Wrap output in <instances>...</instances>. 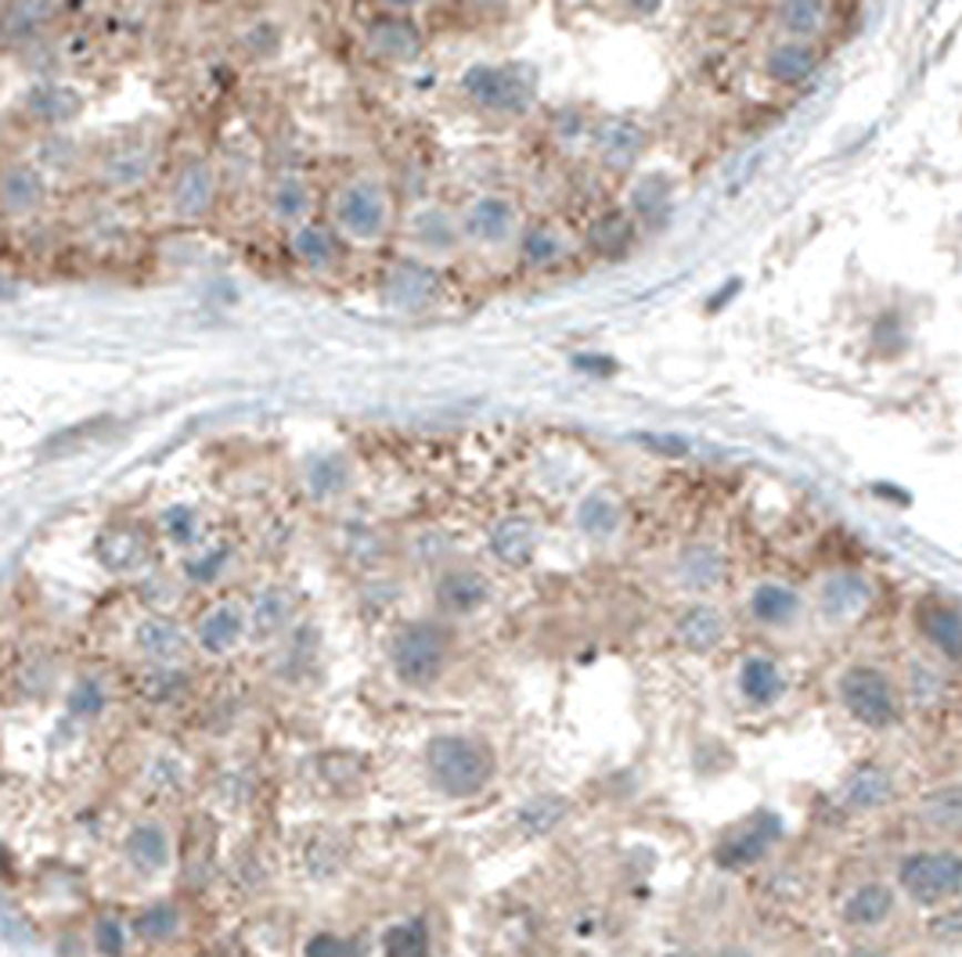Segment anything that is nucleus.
Returning a JSON list of instances; mask_svg holds the SVG:
<instances>
[{
    "mask_svg": "<svg viewBox=\"0 0 962 957\" xmlns=\"http://www.w3.org/2000/svg\"><path fill=\"white\" fill-rule=\"evenodd\" d=\"M837 699L847 709V717L858 720L861 728L887 731L894 728L904 713L901 688L894 685L883 666L876 662H854L837 677Z\"/></svg>",
    "mask_w": 962,
    "mask_h": 957,
    "instance_id": "1",
    "label": "nucleus"
},
{
    "mask_svg": "<svg viewBox=\"0 0 962 957\" xmlns=\"http://www.w3.org/2000/svg\"><path fill=\"white\" fill-rule=\"evenodd\" d=\"M429 763V778L443 795H454V800H465V795H477L487 789V781L494 774V757L491 749L477 738L465 734H440L429 742L426 752Z\"/></svg>",
    "mask_w": 962,
    "mask_h": 957,
    "instance_id": "2",
    "label": "nucleus"
},
{
    "mask_svg": "<svg viewBox=\"0 0 962 957\" xmlns=\"http://www.w3.org/2000/svg\"><path fill=\"white\" fill-rule=\"evenodd\" d=\"M462 94L477 105L480 112L491 115H523L530 112L538 97V76L530 65L520 62H477L462 72Z\"/></svg>",
    "mask_w": 962,
    "mask_h": 957,
    "instance_id": "3",
    "label": "nucleus"
},
{
    "mask_svg": "<svg viewBox=\"0 0 962 957\" xmlns=\"http://www.w3.org/2000/svg\"><path fill=\"white\" fill-rule=\"evenodd\" d=\"M898 889L919 907H948L962 896V853L948 846L912 850L898 861Z\"/></svg>",
    "mask_w": 962,
    "mask_h": 957,
    "instance_id": "4",
    "label": "nucleus"
},
{
    "mask_svg": "<svg viewBox=\"0 0 962 957\" xmlns=\"http://www.w3.org/2000/svg\"><path fill=\"white\" fill-rule=\"evenodd\" d=\"M393 220L390 192L376 177H354L336 187L332 195V227L347 241L371 245L386 238Z\"/></svg>",
    "mask_w": 962,
    "mask_h": 957,
    "instance_id": "5",
    "label": "nucleus"
},
{
    "mask_svg": "<svg viewBox=\"0 0 962 957\" xmlns=\"http://www.w3.org/2000/svg\"><path fill=\"white\" fill-rule=\"evenodd\" d=\"M779 838H782V817L771 814V810H757V814L743 817L722 835V843L714 850V861L722 872H746V867L765 861Z\"/></svg>",
    "mask_w": 962,
    "mask_h": 957,
    "instance_id": "6",
    "label": "nucleus"
},
{
    "mask_svg": "<svg viewBox=\"0 0 962 957\" xmlns=\"http://www.w3.org/2000/svg\"><path fill=\"white\" fill-rule=\"evenodd\" d=\"M440 296V270L422 256H400L382 278V299L393 313H426Z\"/></svg>",
    "mask_w": 962,
    "mask_h": 957,
    "instance_id": "7",
    "label": "nucleus"
},
{
    "mask_svg": "<svg viewBox=\"0 0 962 957\" xmlns=\"http://www.w3.org/2000/svg\"><path fill=\"white\" fill-rule=\"evenodd\" d=\"M217 192H221V181H217L213 163L203 155H192V158H184L174 173V181H170L166 206L177 220L198 224L213 213V206H217Z\"/></svg>",
    "mask_w": 962,
    "mask_h": 957,
    "instance_id": "8",
    "label": "nucleus"
},
{
    "mask_svg": "<svg viewBox=\"0 0 962 957\" xmlns=\"http://www.w3.org/2000/svg\"><path fill=\"white\" fill-rule=\"evenodd\" d=\"M443 656H448V634L433 622H411L400 630L393 645V666L400 680L422 688L443 670Z\"/></svg>",
    "mask_w": 962,
    "mask_h": 957,
    "instance_id": "9",
    "label": "nucleus"
},
{
    "mask_svg": "<svg viewBox=\"0 0 962 957\" xmlns=\"http://www.w3.org/2000/svg\"><path fill=\"white\" fill-rule=\"evenodd\" d=\"M520 213H515V202L509 195L487 192L472 198L462 213V238L480 245V249H501V245L520 238Z\"/></svg>",
    "mask_w": 962,
    "mask_h": 957,
    "instance_id": "10",
    "label": "nucleus"
},
{
    "mask_svg": "<svg viewBox=\"0 0 962 957\" xmlns=\"http://www.w3.org/2000/svg\"><path fill=\"white\" fill-rule=\"evenodd\" d=\"M365 51L386 65H411L422 58L426 37L405 11L376 14V19H368L365 25Z\"/></svg>",
    "mask_w": 962,
    "mask_h": 957,
    "instance_id": "11",
    "label": "nucleus"
},
{
    "mask_svg": "<svg viewBox=\"0 0 962 957\" xmlns=\"http://www.w3.org/2000/svg\"><path fill=\"white\" fill-rule=\"evenodd\" d=\"M48 206V173L30 158H11L0 166V216L33 220Z\"/></svg>",
    "mask_w": 962,
    "mask_h": 957,
    "instance_id": "12",
    "label": "nucleus"
},
{
    "mask_svg": "<svg viewBox=\"0 0 962 957\" xmlns=\"http://www.w3.org/2000/svg\"><path fill=\"white\" fill-rule=\"evenodd\" d=\"M872 605V584L869 576L854 569H837L822 576V584L815 587V613L832 627H847L854 622L866 608Z\"/></svg>",
    "mask_w": 962,
    "mask_h": 957,
    "instance_id": "13",
    "label": "nucleus"
},
{
    "mask_svg": "<svg viewBox=\"0 0 962 957\" xmlns=\"http://www.w3.org/2000/svg\"><path fill=\"white\" fill-rule=\"evenodd\" d=\"M155 169V144L145 137H134V141H116L109 144L105 155L98 158V181L109 192H134L141 187Z\"/></svg>",
    "mask_w": 962,
    "mask_h": 957,
    "instance_id": "14",
    "label": "nucleus"
},
{
    "mask_svg": "<svg viewBox=\"0 0 962 957\" xmlns=\"http://www.w3.org/2000/svg\"><path fill=\"white\" fill-rule=\"evenodd\" d=\"M83 109H88V97H83L73 83L37 80L25 86V94H22V112L30 115L33 123L51 126V130L73 126L83 115Z\"/></svg>",
    "mask_w": 962,
    "mask_h": 957,
    "instance_id": "15",
    "label": "nucleus"
},
{
    "mask_svg": "<svg viewBox=\"0 0 962 957\" xmlns=\"http://www.w3.org/2000/svg\"><path fill=\"white\" fill-rule=\"evenodd\" d=\"M915 630L938 656L962 670V613L941 598H923L915 605Z\"/></svg>",
    "mask_w": 962,
    "mask_h": 957,
    "instance_id": "16",
    "label": "nucleus"
},
{
    "mask_svg": "<svg viewBox=\"0 0 962 957\" xmlns=\"http://www.w3.org/2000/svg\"><path fill=\"white\" fill-rule=\"evenodd\" d=\"M408 235L415 241L422 259H440V256H454L462 249V216H454L443 206H422L411 213L408 220Z\"/></svg>",
    "mask_w": 962,
    "mask_h": 957,
    "instance_id": "17",
    "label": "nucleus"
},
{
    "mask_svg": "<svg viewBox=\"0 0 962 957\" xmlns=\"http://www.w3.org/2000/svg\"><path fill=\"white\" fill-rule=\"evenodd\" d=\"M592 144H595V155L602 158V166L613 169V173H627L635 169V163L645 152V130L635 120H598L592 130Z\"/></svg>",
    "mask_w": 962,
    "mask_h": 957,
    "instance_id": "18",
    "label": "nucleus"
},
{
    "mask_svg": "<svg viewBox=\"0 0 962 957\" xmlns=\"http://www.w3.org/2000/svg\"><path fill=\"white\" fill-rule=\"evenodd\" d=\"M342 241H347V238H342L332 224L314 220V216L289 230V253H293V259H296L299 267L314 270V274H328L332 267H339Z\"/></svg>",
    "mask_w": 962,
    "mask_h": 957,
    "instance_id": "19",
    "label": "nucleus"
},
{
    "mask_svg": "<svg viewBox=\"0 0 962 957\" xmlns=\"http://www.w3.org/2000/svg\"><path fill=\"white\" fill-rule=\"evenodd\" d=\"M894 774L883 763H858L840 785V806L854 814H876L894 800Z\"/></svg>",
    "mask_w": 962,
    "mask_h": 957,
    "instance_id": "20",
    "label": "nucleus"
},
{
    "mask_svg": "<svg viewBox=\"0 0 962 957\" xmlns=\"http://www.w3.org/2000/svg\"><path fill=\"white\" fill-rule=\"evenodd\" d=\"M728 634V622L722 616V608L710 601H693L685 605L678 619H674V637L685 651H696V656H710L714 648H722Z\"/></svg>",
    "mask_w": 962,
    "mask_h": 957,
    "instance_id": "21",
    "label": "nucleus"
},
{
    "mask_svg": "<svg viewBox=\"0 0 962 957\" xmlns=\"http://www.w3.org/2000/svg\"><path fill=\"white\" fill-rule=\"evenodd\" d=\"M894 907H898V893L890 889L887 882H861V886H854L843 896L840 918L843 925H851V929L869 933L887 925L890 915H894Z\"/></svg>",
    "mask_w": 962,
    "mask_h": 957,
    "instance_id": "22",
    "label": "nucleus"
},
{
    "mask_svg": "<svg viewBox=\"0 0 962 957\" xmlns=\"http://www.w3.org/2000/svg\"><path fill=\"white\" fill-rule=\"evenodd\" d=\"M59 0H4L0 8V37L8 43H37L54 25Z\"/></svg>",
    "mask_w": 962,
    "mask_h": 957,
    "instance_id": "23",
    "label": "nucleus"
},
{
    "mask_svg": "<svg viewBox=\"0 0 962 957\" xmlns=\"http://www.w3.org/2000/svg\"><path fill=\"white\" fill-rule=\"evenodd\" d=\"M736 691L739 699L750 706V709H768L782 699L786 691V677L779 670V662L768 659V656H750L739 662V673H736Z\"/></svg>",
    "mask_w": 962,
    "mask_h": 957,
    "instance_id": "24",
    "label": "nucleus"
},
{
    "mask_svg": "<svg viewBox=\"0 0 962 957\" xmlns=\"http://www.w3.org/2000/svg\"><path fill=\"white\" fill-rule=\"evenodd\" d=\"M815 65H818V51L808 40H779L765 54V76L779 86L804 83L815 72Z\"/></svg>",
    "mask_w": 962,
    "mask_h": 957,
    "instance_id": "25",
    "label": "nucleus"
},
{
    "mask_svg": "<svg viewBox=\"0 0 962 957\" xmlns=\"http://www.w3.org/2000/svg\"><path fill=\"white\" fill-rule=\"evenodd\" d=\"M804 613V601L794 587L786 584H757L750 590V616L760 622V627H771V630H782V627H794Z\"/></svg>",
    "mask_w": 962,
    "mask_h": 957,
    "instance_id": "26",
    "label": "nucleus"
},
{
    "mask_svg": "<svg viewBox=\"0 0 962 957\" xmlns=\"http://www.w3.org/2000/svg\"><path fill=\"white\" fill-rule=\"evenodd\" d=\"M491 598V584L477 573V569H451L440 576L437 584V605L443 613H454V616H469Z\"/></svg>",
    "mask_w": 962,
    "mask_h": 957,
    "instance_id": "27",
    "label": "nucleus"
},
{
    "mask_svg": "<svg viewBox=\"0 0 962 957\" xmlns=\"http://www.w3.org/2000/svg\"><path fill=\"white\" fill-rule=\"evenodd\" d=\"M826 0H775V25L786 40H815L826 29Z\"/></svg>",
    "mask_w": 962,
    "mask_h": 957,
    "instance_id": "28",
    "label": "nucleus"
},
{
    "mask_svg": "<svg viewBox=\"0 0 962 957\" xmlns=\"http://www.w3.org/2000/svg\"><path fill=\"white\" fill-rule=\"evenodd\" d=\"M725 569H728L725 555H722V550L707 547V544L688 547L685 555L678 558V579H682V587L696 590V594H707V590H714V587H722Z\"/></svg>",
    "mask_w": 962,
    "mask_h": 957,
    "instance_id": "29",
    "label": "nucleus"
},
{
    "mask_svg": "<svg viewBox=\"0 0 962 957\" xmlns=\"http://www.w3.org/2000/svg\"><path fill=\"white\" fill-rule=\"evenodd\" d=\"M515 245H520V259L530 270H549V267L563 264V259H566V241L552 224L523 227L520 238H515Z\"/></svg>",
    "mask_w": 962,
    "mask_h": 957,
    "instance_id": "30",
    "label": "nucleus"
},
{
    "mask_svg": "<svg viewBox=\"0 0 962 957\" xmlns=\"http://www.w3.org/2000/svg\"><path fill=\"white\" fill-rule=\"evenodd\" d=\"M587 245L595 249L602 259H624L635 245V220L627 213H602L598 220L587 230Z\"/></svg>",
    "mask_w": 962,
    "mask_h": 957,
    "instance_id": "31",
    "label": "nucleus"
},
{
    "mask_svg": "<svg viewBox=\"0 0 962 957\" xmlns=\"http://www.w3.org/2000/svg\"><path fill=\"white\" fill-rule=\"evenodd\" d=\"M491 547H494V555L505 562V565H526L530 558H534V550H538V529H534V522H526V518H505V522H498L494 533H491Z\"/></svg>",
    "mask_w": 962,
    "mask_h": 957,
    "instance_id": "32",
    "label": "nucleus"
},
{
    "mask_svg": "<svg viewBox=\"0 0 962 957\" xmlns=\"http://www.w3.org/2000/svg\"><path fill=\"white\" fill-rule=\"evenodd\" d=\"M577 526L592 541H610L621 529V501L606 490H595L577 504Z\"/></svg>",
    "mask_w": 962,
    "mask_h": 957,
    "instance_id": "33",
    "label": "nucleus"
},
{
    "mask_svg": "<svg viewBox=\"0 0 962 957\" xmlns=\"http://www.w3.org/2000/svg\"><path fill=\"white\" fill-rule=\"evenodd\" d=\"M270 213H275V220L285 224V227H296L310 220V209H314V195L304 177H282L275 187H270Z\"/></svg>",
    "mask_w": 962,
    "mask_h": 957,
    "instance_id": "34",
    "label": "nucleus"
},
{
    "mask_svg": "<svg viewBox=\"0 0 962 957\" xmlns=\"http://www.w3.org/2000/svg\"><path fill=\"white\" fill-rule=\"evenodd\" d=\"M671 181L664 177V173H649V177H642L638 187L631 192V213H635V220L653 227V224H664L667 213H671Z\"/></svg>",
    "mask_w": 962,
    "mask_h": 957,
    "instance_id": "35",
    "label": "nucleus"
},
{
    "mask_svg": "<svg viewBox=\"0 0 962 957\" xmlns=\"http://www.w3.org/2000/svg\"><path fill=\"white\" fill-rule=\"evenodd\" d=\"M919 821L933 832H959L962 829V785H944L930 792L919 806Z\"/></svg>",
    "mask_w": 962,
    "mask_h": 957,
    "instance_id": "36",
    "label": "nucleus"
},
{
    "mask_svg": "<svg viewBox=\"0 0 962 957\" xmlns=\"http://www.w3.org/2000/svg\"><path fill=\"white\" fill-rule=\"evenodd\" d=\"M242 634V613L238 608H217V613H209L203 622H198V641H203L206 651H213V656H221V651H227Z\"/></svg>",
    "mask_w": 962,
    "mask_h": 957,
    "instance_id": "37",
    "label": "nucleus"
},
{
    "mask_svg": "<svg viewBox=\"0 0 962 957\" xmlns=\"http://www.w3.org/2000/svg\"><path fill=\"white\" fill-rule=\"evenodd\" d=\"M563 817H566V800H559V795H538V800H530L520 810V829L526 835H549Z\"/></svg>",
    "mask_w": 962,
    "mask_h": 957,
    "instance_id": "38",
    "label": "nucleus"
},
{
    "mask_svg": "<svg viewBox=\"0 0 962 957\" xmlns=\"http://www.w3.org/2000/svg\"><path fill=\"white\" fill-rule=\"evenodd\" d=\"M126 853H131V861L137 867H145V872H155V867L166 864V835L160 829H152V824H145V829H134L131 838H126Z\"/></svg>",
    "mask_w": 962,
    "mask_h": 957,
    "instance_id": "39",
    "label": "nucleus"
},
{
    "mask_svg": "<svg viewBox=\"0 0 962 957\" xmlns=\"http://www.w3.org/2000/svg\"><path fill=\"white\" fill-rule=\"evenodd\" d=\"M98 550H102L105 565H112V569H131V565L141 562V555H145V547H141V536L134 529H112L102 536V544H98Z\"/></svg>",
    "mask_w": 962,
    "mask_h": 957,
    "instance_id": "40",
    "label": "nucleus"
},
{
    "mask_svg": "<svg viewBox=\"0 0 962 957\" xmlns=\"http://www.w3.org/2000/svg\"><path fill=\"white\" fill-rule=\"evenodd\" d=\"M386 957H429V933L422 922L393 925L386 933Z\"/></svg>",
    "mask_w": 962,
    "mask_h": 957,
    "instance_id": "41",
    "label": "nucleus"
},
{
    "mask_svg": "<svg viewBox=\"0 0 962 957\" xmlns=\"http://www.w3.org/2000/svg\"><path fill=\"white\" fill-rule=\"evenodd\" d=\"M137 641H141V648H145L149 656H155V659H174L177 651L184 648L181 634L170 627V622H163V619H149L145 627L137 630Z\"/></svg>",
    "mask_w": 962,
    "mask_h": 957,
    "instance_id": "42",
    "label": "nucleus"
},
{
    "mask_svg": "<svg viewBox=\"0 0 962 957\" xmlns=\"http://www.w3.org/2000/svg\"><path fill=\"white\" fill-rule=\"evenodd\" d=\"M282 43H285L282 25L270 22V19L253 22L246 29V37H242V48H246V54L256 58V62H260V58H264V62H267V58H275L282 51Z\"/></svg>",
    "mask_w": 962,
    "mask_h": 957,
    "instance_id": "43",
    "label": "nucleus"
},
{
    "mask_svg": "<svg viewBox=\"0 0 962 957\" xmlns=\"http://www.w3.org/2000/svg\"><path fill=\"white\" fill-rule=\"evenodd\" d=\"M285 616H289V598H285L282 590H267L260 601H256V608H253V630H256V637H270L275 634L282 622H285Z\"/></svg>",
    "mask_w": 962,
    "mask_h": 957,
    "instance_id": "44",
    "label": "nucleus"
},
{
    "mask_svg": "<svg viewBox=\"0 0 962 957\" xmlns=\"http://www.w3.org/2000/svg\"><path fill=\"white\" fill-rule=\"evenodd\" d=\"M909 694H912V699H915L919 706L938 702L941 694H944V677H941L938 666H930V662H912V670H909Z\"/></svg>",
    "mask_w": 962,
    "mask_h": 957,
    "instance_id": "45",
    "label": "nucleus"
},
{
    "mask_svg": "<svg viewBox=\"0 0 962 957\" xmlns=\"http://www.w3.org/2000/svg\"><path fill=\"white\" fill-rule=\"evenodd\" d=\"M342 483H347V469H342L339 457H318L310 465V490L318 493V497H328V493H336Z\"/></svg>",
    "mask_w": 962,
    "mask_h": 957,
    "instance_id": "46",
    "label": "nucleus"
},
{
    "mask_svg": "<svg viewBox=\"0 0 962 957\" xmlns=\"http://www.w3.org/2000/svg\"><path fill=\"white\" fill-rule=\"evenodd\" d=\"M174 929H177V915H174V907H166V904L152 907V910H145V915L137 918V933H141V936L163 939V936H170Z\"/></svg>",
    "mask_w": 962,
    "mask_h": 957,
    "instance_id": "47",
    "label": "nucleus"
},
{
    "mask_svg": "<svg viewBox=\"0 0 962 957\" xmlns=\"http://www.w3.org/2000/svg\"><path fill=\"white\" fill-rule=\"evenodd\" d=\"M94 944H98V950H102L105 957H120V950H123V933H120V925L116 922H98V929H94Z\"/></svg>",
    "mask_w": 962,
    "mask_h": 957,
    "instance_id": "48",
    "label": "nucleus"
},
{
    "mask_svg": "<svg viewBox=\"0 0 962 957\" xmlns=\"http://www.w3.org/2000/svg\"><path fill=\"white\" fill-rule=\"evenodd\" d=\"M573 368H577L581 374H598V379H606V374H616V360L606 353H577L573 357Z\"/></svg>",
    "mask_w": 962,
    "mask_h": 957,
    "instance_id": "49",
    "label": "nucleus"
},
{
    "mask_svg": "<svg viewBox=\"0 0 962 957\" xmlns=\"http://www.w3.org/2000/svg\"><path fill=\"white\" fill-rule=\"evenodd\" d=\"M163 526L174 541H188L192 529H195V515L188 512V507H170V512L163 515Z\"/></svg>",
    "mask_w": 962,
    "mask_h": 957,
    "instance_id": "50",
    "label": "nucleus"
},
{
    "mask_svg": "<svg viewBox=\"0 0 962 957\" xmlns=\"http://www.w3.org/2000/svg\"><path fill=\"white\" fill-rule=\"evenodd\" d=\"M645 446H653V451H659V454H667V457H674V454H685L688 451V443L685 440H678V436H638Z\"/></svg>",
    "mask_w": 962,
    "mask_h": 957,
    "instance_id": "51",
    "label": "nucleus"
},
{
    "mask_svg": "<svg viewBox=\"0 0 962 957\" xmlns=\"http://www.w3.org/2000/svg\"><path fill=\"white\" fill-rule=\"evenodd\" d=\"M342 954H347V947H342L336 936H318V939H310V947H307V957H342Z\"/></svg>",
    "mask_w": 962,
    "mask_h": 957,
    "instance_id": "52",
    "label": "nucleus"
},
{
    "mask_svg": "<svg viewBox=\"0 0 962 957\" xmlns=\"http://www.w3.org/2000/svg\"><path fill=\"white\" fill-rule=\"evenodd\" d=\"M73 709L76 713H94V709H102V691H98L94 685H83L73 694Z\"/></svg>",
    "mask_w": 962,
    "mask_h": 957,
    "instance_id": "53",
    "label": "nucleus"
},
{
    "mask_svg": "<svg viewBox=\"0 0 962 957\" xmlns=\"http://www.w3.org/2000/svg\"><path fill=\"white\" fill-rule=\"evenodd\" d=\"M739 285H743L739 278H731V281H725V288H722V296H714V299H710V310H722V302H728L731 296H736V292H739Z\"/></svg>",
    "mask_w": 962,
    "mask_h": 957,
    "instance_id": "54",
    "label": "nucleus"
},
{
    "mask_svg": "<svg viewBox=\"0 0 962 957\" xmlns=\"http://www.w3.org/2000/svg\"><path fill=\"white\" fill-rule=\"evenodd\" d=\"M382 4L390 11H411V8H419L422 0H382Z\"/></svg>",
    "mask_w": 962,
    "mask_h": 957,
    "instance_id": "55",
    "label": "nucleus"
},
{
    "mask_svg": "<svg viewBox=\"0 0 962 957\" xmlns=\"http://www.w3.org/2000/svg\"><path fill=\"white\" fill-rule=\"evenodd\" d=\"M472 4L483 8V11H501V8H509L512 0H472Z\"/></svg>",
    "mask_w": 962,
    "mask_h": 957,
    "instance_id": "56",
    "label": "nucleus"
},
{
    "mask_svg": "<svg viewBox=\"0 0 962 957\" xmlns=\"http://www.w3.org/2000/svg\"><path fill=\"white\" fill-rule=\"evenodd\" d=\"M714 957H754V954H750V950H743V947H722Z\"/></svg>",
    "mask_w": 962,
    "mask_h": 957,
    "instance_id": "57",
    "label": "nucleus"
},
{
    "mask_svg": "<svg viewBox=\"0 0 962 957\" xmlns=\"http://www.w3.org/2000/svg\"><path fill=\"white\" fill-rule=\"evenodd\" d=\"M0 878H11V857L4 846H0Z\"/></svg>",
    "mask_w": 962,
    "mask_h": 957,
    "instance_id": "58",
    "label": "nucleus"
},
{
    "mask_svg": "<svg viewBox=\"0 0 962 957\" xmlns=\"http://www.w3.org/2000/svg\"><path fill=\"white\" fill-rule=\"evenodd\" d=\"M851 957H887V954H880V950H858V954H851Z\"/></svg>",
    "mask_w": 962,
    "mask_h": 957,
    "instance_id": "59",
    "label": "nucleus"
}]
</instances>
